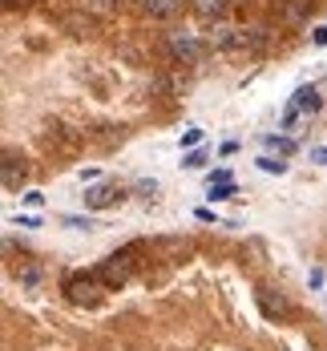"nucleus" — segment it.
Instances as JSON below:
<instances>
[{
	"mask_svg": "<svg viewBox=\"0 0 327 351\" xmlns=\"http://www.w3.org/2000/svg\"><path fill=\"white\" fill-rule=\"evenodd\" d=\"M206 40H210V49H218V53H258L267 45V33L263 29H234V25L218 21V25H210Z\"/></svg>",
	"mask_w": 327,
	"mask_h": 351,
	"instance_id": "1",
	"label": "nucleus"
},
{
	"mask_svg": "<svg viewBox=\"0 0 327 351\" xmlns=\"http://www.w3.org/2000/svg\"><path fill=\"white\" fill-rule=\"evenodd\" d=\"M166 49H170V57L182 61V65H198L210 53V40L198 36V33H170L166 36Z\"/></svg>",
	"mask_w": 327,
	"mask_h": 351,
	"instance_id": "2",
	"label": "nucleus"
},
{
	"mask_svg": "<svg viewBox=\"0 0 327 351\" xmlns=\"http://www.w3.org/2000/svg\"><path fill=\"white\" fill-rule=\"evenodd\" d=\"M97 279H101V287L106 291H117V287H125L130 282V275H134V250H121V254H109L106 263L93 271Z\"/></svg>",
	"mask_w": 327,
	"mask_h": 351,
	"instance_id": "3",
	"label": "nucleus"
},
{
	"mask_svg": "<svg viewBox=\"0 0 327 351\" xmlns=\"http://www.w3.org/2000/svg\"><path fill=\"white\" fill-rule=\"evenodd\" d=\"M101 279L97 275H73L69 282H65V295H69L73 307H97L101 303Z\"/></svg>",
	"mask_w": 327,
	"mask_h": 351,
	"instance_id": "4",
	"label": "nucleus"
},
{
	"mask_svg": "<svg viewBox=\"0 0 327 351\" xmlns=\"http://www.w3.org/2000/svg\"><path fill=\"white\" fill-rule=\"evenodd\" d=\"M81 198H85L89 210H106V206H117V202H121V190H117L113 182H101V186H89Z\"/></svg>",
	"mask_w": 327,
	"mask_h": 351,
	"instance_id": "5",
	"label": "nucleus"
},
{
	"mask_svg": "<svg viewBox=\"0 0 327 351\" xmlns=\"http://www.w3.org/2000/svg\"><path fill=\"white\" fill-rule=\"evenodd\" d=\"M254 303H258V311H263L267 319H283L287 315V299H283L275 287H258V291H254Z\"/></svg>",
	"mask_w": 327,
	"mask_h": 351,
	"instance_id": "6",
	"label": "nucleus"
},
{
	"mask_svg": "<svg viewBox=\"0 0 327 351\" xmlns=\"http://www.w3.org/2000/svg\"><path fill=\"white\" fill-rule=\"evenodd\" d=\"M226 8H230V0H190V12H194L202 25H218V21H226Z\"/></svg>",
	"mask_w": 327,
	"mask_h": 351,
	"instance_id": "7",
	"label": "nucleus"
},
{
	"mask_svg": "<svg viewBox=\"0 0 327 351\" xmlns=\"http://www.w3.org/2000/svg\"><path fill=\"white\" fill-rule=\"evenodd\" d=\"M291 106L299 109L303 117H315L324 101H319V89H315V85H303V89H295V97H291Z\"/></svg>",
	"mask_w": 327,
	"mask_h": 351,
	"instance_id": "8",
	"label": "nucleus"
},
{
	"mask_svg": "<svg viewBox=\"0 0 327 351\" xmlns=\"http://www.w3.org/2000/svg\"><path fill=\"white\" fill-rule=\"evenodd\" d=\"M0 182H4V190H8V194H16V190L25 186V166H21L12 154L0 162Z\"/></svg>",
	"mask_w": 327,
	"mask_h": 351,
	"instance_id": "9",
	"label": "nucleus"
},
{
	"mask_svg": "<svg viewBox=\"0 0 327 351\" xmlns=\"http://www.w3.org/2000/svg\"><path fill=\"white\" fill-rule=\"evenodd\" d=\"M142 12L149 21H174L182 12V0H142Z\"/></svg>",
	"mask_w": 327,
	"mask_h": 351,
	"instance_id": "10",
	"label": "nucleus"
},
{
	"mask_svg": "<svg viewBox=\"0 0 327 351\" xmlns=\"http://www.w3.org/2000/svg\"><path fill=\"white\" fill-rule=\"evenodd\" d=\"M234 194H239V186H234V182H218V186L206 190V198H210V202H226V198H234Z\"/></svg>",
	"mask_w": 327,
	"mask_h": 351,
	"instance_id": "11",
	"label": "nucleus"
},
{
	"mask_svg": "<svg viewBox=\"0 0 327 351\" xmlns=\"http://www.w3.org/2000/svg\"><path fill=\"white\" fill-rule=\"evenodd\" d=\"M81 4H85L89 12H97V16H106V12H113V8H117L121 0H81Z\"/></svg>",
	"mask_w": 327,
	"mask_h": 351,
	"instance_id": "12",
	"label": "nucleus"
},
{
	"mask_svg": "<svg viewBox=\"0 0 327 351\" xmlns=\"http://www.w3.org/2000/svg\"><path fill=\"white\" fill-rule=\"evenodd\" d=\"M61 226H69V230H93L97 222H93V218H73V214H65V218H61Z\"/></svg>",
	"mask_w": 327,
	"mask_h": 351,
	"instance_id": "13",
	"label": "nucleus"
},
{
	"mask_svg": "<svg viewBox=\"0 0 327 351\" xmlns=\"http://www.w3.org/2000/svg\"><path fill=\"white\" fill-rule=\"evenodd\" d=\"M263 145H271V149H279V154H295V141L291 138H271V134H267Z\"/></svg>",
	"mask_w": 327,
	"mask_h": 351,
	"instance_id": "14",
	"label": "nucleus"
},
{
	"mask_svg": "<svg viewBox=\"0 0 327 351\" xmlns=\"http://www.w3.org/2000/svg\"><path fill=\"white\" fill-rule=\"evenodd\" d=\"M303 8H307V0H287V8H283V21H291V25H295V21L303 16Z\"/></svg>",
	"mask_w": 327,
	"mask_h": 351,
	"instance_id": "15",
	"label": "nucleus"
},
{
	"mask_svg": "<svg viewBox=\"0 0 327 351\" xmlns=\"http://www.w3.org/2000/svg\"><path fill=\"white\" fill-rule=\"evenodd\" d=\"M258 170H267V174H287V162H279V158H258Z\"/></svg>",
	"mask_w": 327,
	"mask_h": 351,
	"instance_id": "16",
	"label": "nucleus"
},
{
	"mask_svg": "<svg viewBox=\"0 0 327 351\" xmlns=\"http://www.w3.org/2000/svg\"><path fill=\"white\" fill-rule=\"evenodd\" d=\"M182 166H186V170H202V166H206V154H198V149H190Z\"/></svg>",
	"mask_w": 327,
	"mask_h": 351,
	"instance_id": "17",
	"label": "nucleus"
},
{
	"mask_svg": "<svg viewBox=\"0 0 327 351\" xmlns=\"http://www.w3.org/2000/svg\"><path fill=\"white\" fill-rule=\"evenodd\" d=\"M198 141H202V130H186L182 134V145H198Z\"/></svg>",
	"mask_w": 327,
	"mask_h": 351,
	"instance_id": "18",
	"label": "nucleus"
},
{
	"mask_svg": "<svg viewBox=\"0 0 327 351\" xmlns=\"http://www.w3.org/2000/svg\"><path fill=\"white\" fill-rule=\"evenodd\" d=\"M311 162H319V166H327V145H315V149H311Z\"/></svg>",
	"mask_w": 327,
	"mask_h": 351,
	"instance_id": "19",
	"label": "nucleus"
},
{
	"mask_svg": "<svg viewBox=\"0 0 327 351\" xmlns=\"http://www.w3.org/2000/svg\"><path fill=\"white\" fill-rule=\"evenodd\" d=\"M311 40H315V45H319V49H324V45H327V25H319V29H315V33H311Z\"/></svg>",
	"mask_w": 327,
	"mask_h": 351,
	"instance_id": "20",
	"label": "nucleus"
},
{
	"mask_svg": "<svg viewBox=\"0 0 327 351\" xmlns=\"http://www.w3.org/2000/svg\"><path fill=\"white\" fill-rule=\"evenodd\" d=\"M218 182H230V174H226V170H215V174H210V186H218Z\"/></svg>",
	"mask_w": 327,
	"mask_h": 351,
	"instance_id": "21",
	"label": "nucleus"
},
{
	"mask_svg": "<svg viewBox=\"0 0 327 351\" xmlns=\"http://www.w3.org/2000/svg\"><path fill=\"white\" fill-rule=\"evenodd\" d=\"M4 4H8V8H16V4H25V0H4Z\"/></svg>",
	"mask_w": 327,
	"mask_h": 351,
	"instance_id": "22",
	"label": "nucleus"
}]
</instances>
